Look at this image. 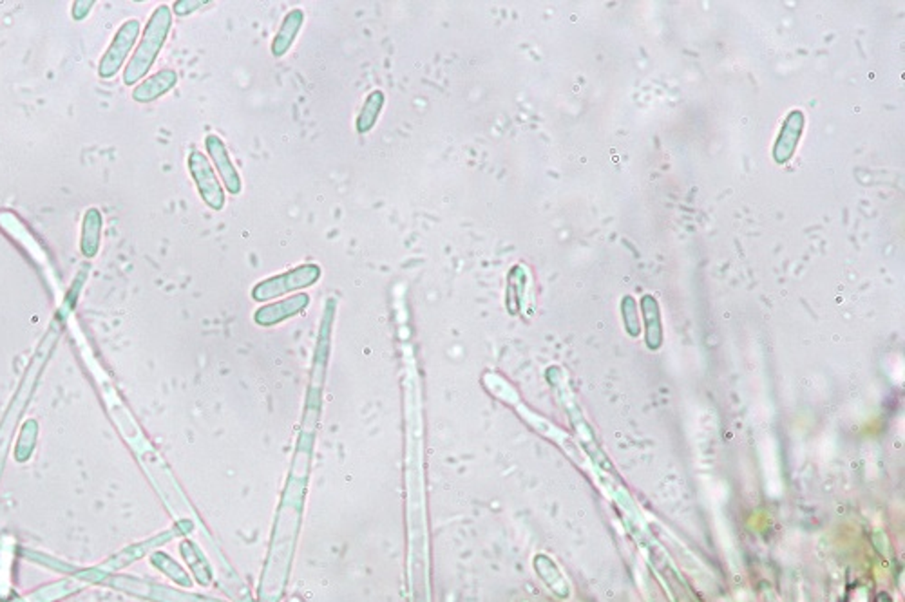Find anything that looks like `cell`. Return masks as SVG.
<instances>
[{
  "label": "cell",
  "instance_id": "obj_1",
  "mask_svg": "<svg viewBox=\"0 0 905 602\" xmlns=\"http://www.w3.org/2000/svg\"><path fill=\"white\" fill-rule=\"evenodd\" d=\"M171 26H173V9L165 4L158 5L154 9V13L151 15V18L145 26L144 37H142L134 55L131 57V60L123 71V82L127 86L140 82L149 73V69L156 62V58H158V55H160V51L167 40Z\"/></svg>",
  "mask_w": 905,
  "mask_h": 602
},
{
  "label": "cell",
  "instance_id": "obj_2",
  "mask_svg": "<svg viewBox=\"0 0 905 602\" xmlns=\"http://www.w3.org/2000/svg\"><path fill=\"white\" fill-rule=\"evenodd\" d=\"M138 35H140V22L136 18H131V20L122 24V27L116 31L111 46L107 48L105 55L100 60V68H98L100 79L109 80L120 71V68L123 66L125 58L129 57L133 46L136 44Z\"/></svg>",
  "mask_w": 905,
  "mask_h": 602
},
{
  "label": "cell",
  "instance_id": "obj_3",
  "mask_svg": "<svg viewBox=\"0 0 905 602\" xmlns=\"http://www.w3.org/2000/svg\"><path fill=\"white\" fill-rule=\"evenodd\" d=\"M186 165H188V171L192 174V179L197 186V192L201 195V199L212 208V210H221L225 206V194H223V188L218 181V175L214 173L208 158L199 153V151H192L188 154V160H186Z\"/></svg>",
  "mask_w": 905,
  "mask_h": 602
},
{
  "label": "cell",
  "instance_id": "obj_4",
  "mask_svg": "<svg viewBox=\"0 0 905 602\" xmlns=\"http://www.w3.org/2000/svg\"><path fill=\"white\" fill-rule=\"evenodd\" d=\"M321 275V269L317 264H304V266H299L284 275H279V277H273L271 280H265L263 284H260L256 290H254V297L258 301H265V299H271L273 295H281L288 290H293V288H301V286H308L312 284L317 277Z\"/></svg>",
  "mask_w": 905,
  "mask_h": 602
},
{
  "label": "cell",
  "instance_id": "obj_5",
  "mask_svg": "<svg viewBox=\"0 0 905 602\" xmlns=\"http://www.w3.org/2000/svg\"><path fill=\"white\" fill-rule=\"evenodd\" d=\"M205 147H207V153L212 158L218 173L221 175L227 190L230 194H234V195L240 194L241 188H243V183H241V177H240L238 169L232 164V158H230V154L227 151L225 142L219 136H216V134H208L205 138Z\"/></svg>",
  "mask_w": 905,
  "mask_h": 602
},
{
  "label": "cell",
  "instance_id": "obj_6",
  "mask_svg": "<svg viewBox=\"0 0 905 602\" xmlns=\"http://www.w3.org/2000/svg\"><path fill=\"white\" fill-rule=\"evenodd\" d=\"M803 131H804V112L795 109L786 116L784 125L781 129V134L775 142L773 158L777 164H786L793 158L797 145H799V140L803 136Z\"/></svg>",
  "mask_w": 905,
  "mask_h": 602
},
{
  "label": "cell",
  "instance_id": "obj_7",
  "mask_svg": "<svg viewBox=\"0 0 905 602\" xmlns=\"http://www.w3.org/2000/svg\"><path fill=\"white\" fill-rule=\"evenodd\" d=\"M178 84V73L175 69H162L149 77L145 82L133 90V100L140 103H149Z\"/></svg>",
  "mask_w": 905,
  "mask_h": 602
},
{
  "label": "cell",
  "instance_id": "obj_8",
  "mask_svg": "<svg viewBox=\"0 0 905 602\" xmlns=\"http://www.w3.org/2000/svg\"><path fill=\"white\" fill-rule=\"evenodd\" d=\"M303 22H304V11L303 9L295 7L290 13H286V16H284V20H282L273 42H272V55L273 57H282L292 48Z\"/></svg>",
  "mask_w": 905,
  "mask_h": 602
},
{
  "label": "cell",
  "instance_id": "obj_9",
  "mask_svg": "<svg viewBox=\"0 0 905 602\" xmlns=\"http://www.w3.org/2000/svg\"><path fill=\"white\" fill-rule=\"evenodd\" d=\"M101 227H103V217L98 208H88L84 214L82 221V236H80V248L86 258H94L100 248V239H101Z\"/></svg>",
  "mask_w": 905,
  "mask_h": 602
},
{
  "label": "cell",
  "instance_id": "obj_10",
  "mask_svg": "<svg viewBox=\"0 0 905 602\" xmlns=\"http://www.w3.org/2000/svg\"><path fill=\"white\" fill-rule=\"evenodd\" d=\"M382 107H384V92L380 89L371 90L369 96L366 98L364 105H362L359 116H357V132L366 134V132H369L373 129V125L378 120V114H380Z\"/></svg>",
  "mask_w": 905,
  "mask_h": 602
},
{
  "label": "cell",
  "instance_id": "obj_11",
  "mask_svg": "<svg viewBox=\"0 0 905 602\" xmlns=\"http://www.w3.org/2000/svg\"><path fill=\"white\" fill-rule=\"evenodd\" d=\"M643 312L648 326V345L650 347H659L661 344V322H659V312H657V302L654 297L646 295L643 299Z\"/></svg>",
  "mask_w": 905,
  "mask_h": 602
},
{
  "label": "cell",
  "instance_id": "obj_12",
  "mask_svg": "<svg viewBox=\"0 0 905 602\" xmlns=\"http://www.w3.org/2000/svg\"><path fill=\"white\" fill-rule=\"evenodd\" d=\"M304 304H306V297H303V295L301 297H293V299H290L284 304H279V306H273V308H267V310L260 312L258 322L271 324L273 321H279V319L286 317L288 313H293V312L301 310Z\"/></svg>",
  "mask_w": 905,
  "mask_h": 602
},
{
  "label": "cell",
  "instance_id": "obj_13",
  "mask_svg": "<svg viewBox=\"0 0 905 602\" xmlns=\"http://www.w3.org/2000/svg\"><path fill=\"white\" fill-rule=\"evenodd\" d=\"M203 5H207V2H201V0L199 2L180 0V2H175L173 7H175V13L176 15H188V13H192V11H196L197 7H203Z\"/></svg>",
  "mask_w": 905,
  "mask_h": 602
},
{
  "label": "cell",
  "instance_id": "obj_14",
  "mask_svg": "<svg viewBox=\"0 0 905 602\" xmlns=\"http://www.w3.org/2000/svg\"><path fill=\"white\" fill-rule=\"evenodd\" d=\"M92 4H94L92 0H90V2H86V0H82V2H75V4H73V11H71L73 18H75V20H84V18L90 15Z\"/></svg>",
  "mask_w": 905,
  "mask_h": 602
}]
</instances>
